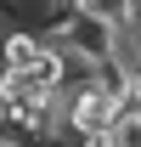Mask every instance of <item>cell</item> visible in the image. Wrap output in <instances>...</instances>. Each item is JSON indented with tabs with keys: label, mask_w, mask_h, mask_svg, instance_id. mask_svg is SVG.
Instances as JSON below:
<instances>
[{
	"label": "cell",
	"mask_w": 141,
	"mask_h": 147,
	"mask_svg": "<svg viewBox=\"0 0 141 147\" xmlns=\"http://www.w3.org/2000/svg\"><path fill=\"white\" fill-rule=\"evenodd\" d=\"M73 6L96 23H113V28H130V17H136V0H73Z\"/></svg>",
	"instance_id": "3"
},
{
	"label": "cell",
	"mask_w": 141,
	"mask_h": 147,
	"mask_svg": "<svg viewBox=\"0 0 141 147\" xmlns=\"http://www.w3.org/2000/svg\"><path fill=\"white\" fill-rule=\"evenodd\" d=\"M45 45L51 40L40 34V28H0V68L6 74H28L45 57Z\"/></svg>",
	"instance_id": "2"
},
{
	"label": "cell",
	"mask_w": 141,
	"mask_h": 147,
	"mask_svg": "<svg viewBox=\"0 0 141 147\" xmlns=\"http://www.w3.org/2000/svg\"><path fill=\"white\" fill-rule=\"evenodd\" d=\"M119 119H124V96L102 91V85L68 91V130H73V136H96V130H119Z\"/></svg>",
	"instance_id": "1"
}]
</instances>
